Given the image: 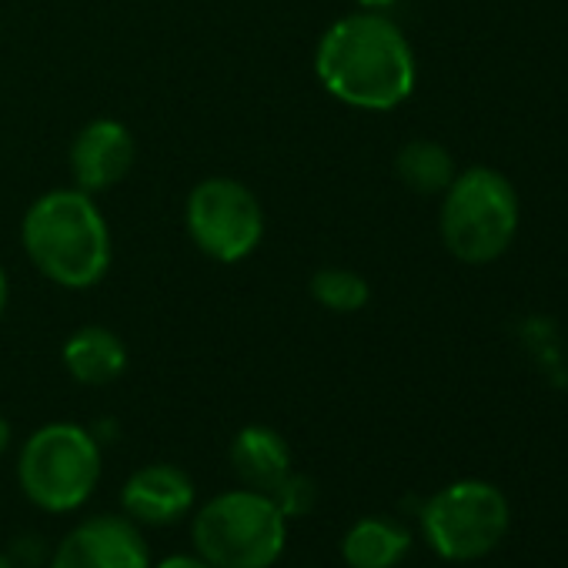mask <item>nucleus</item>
Here are the masks:
<instances>
[{"label": "nucleus", "instance_id": "obj_16", "mask_svg": "<svg viewBox=\"0 0 568 568\" xmlns=\"http://www.w3.org/2000/svg\"><path fill=\"white\" fill-rule=\"evenodd\" d=\"M271 498H274V505L284 511V518L288 515H302V511H308L312 508V501H315V488H312V481L305 478V475H288L284 478L274 491H271Z\"/></svg>", "mask_w": 568, "mask_h": 568}, {"label": "nucleus", "instance_id": "obj_17", "mask_svg": "<svg viewBox=\"0 0 568 568\" xmlns=\"http://www.w3.org/2000/svg\"><path fill=\"white\" fill-rule=\"evenodd\" d=\"M158 568H211V565L201 561V558H191V555H171V558H164Z\"/></svg>", "mask_w": 568, "mask_h": 568}, {"label": "nucleus", "instance_id": "obj_9", "mask_svg": "<svg viewBox=\"0 0 568 568\" xmlns=\"http://www.w3.org/2000/svg\"><path fill=\"white\" fill-rule=\"evenodd\" d=\"M138 144L121 121H91L71 144V174L81 191L94 194L114 187L134 168Z\"/></svg>", "mask_w": 568, "mask_h": 568}, {"label": "nucleus", "instance_id": "obj_14", "mask_svg": "<svg viewBox=\"0 0 568 568\" xmlns=\"http://www.w3.org/2000/svg\"><path fill=\"white\" fill-rule=\"evenodd\" d=\"M395 171L418 194H438V191H445L455 181V161H452V154L442 144L422 141V138L418 141H408L398 151Z\"/></svg>", "mask_w": 568, "mask_h": 568}, {"label": "nucleus", "instance_id": "obj_1", "mask_svg": "<svg viewBox=\"0 0 568 568\" xmlns=\"http://www.w3.org/2000/svg\"><path fill=\"white\" fill-rule=\"evenodd\" d=\"M322 88L358 111H392L415 88V54L382 14L362 11L335 21L315 51Z\"/></svg>", "mask_w": 568, "mask_h": 568}, {"label": "nucleus", "instance_id": "obj_11", "mask_svg": "<svg viewBox=\"0 0 568 568\" xmlns=\"http://www.w3.org/2000/svg\"><path fill=\"white\" fill-rule=\"evenodd\" d=\"M231 468L247 488L271 495L292 475V448L274 428L247 425L231 442Z\"/></svg>", "mask_w": 568, "mask_h": 568}, {"label": "nucleus", "instance_id": "obj_10", "mask_svg": "<svg viewBox=\"0 0 568 568\" xmlns=\"http://www.w3.org/2000/svg\"><path fill=\"white\" fill-rule=\"evenodd\" d=\"M121 505L131 521L154 528L174 525L194 505V481L178 465H148L124 481Z\"/></svg>", "mask_w": 568, "mask_h": 568}, {"label": "nucleus", "instance_id": "obj_13", "mask_svg": "<svg viewBox=\"0 0 568 568\" xmlns=\"http://www.w3.org/2000/svg\"><path fill=\"white\" fill-rule=\"evenodd\" d=\"M412 535L392 518H362L342 541V558L352 568H395L408 555Z\"/></svg>", "mask_w": 568, "mask_h": 568}, {"label": "nucleus", "instance_id": "obj_18", "mask_svg": "<svg viewBox=\"0 0 568 568\" xmlns=\"http://www.w3.org/2000/svg\"><path fill=\"white\" fill-rule=\"evenodd\" d=\"M8 445H11V425H8L4 415H0V455L8 452Z\"/></svg>", "mask_w": 568, "mask_h": 568}, {"label": "nucleus", "instance_id": "obj_7", "mask_svg": "<svg viewBox=\"0 0 568 568\" xmlns=\"http://www.w3.org/2000/svg\"><path fill=\"white\" fill-rule=\"evenodd\" d=\"M187 234L214 261L234 264L264 237V211L251 187L234 178H207L187 197Z\"/></svg>", "mask_w": 568, "mask_h": 568}, {"label": "nucleus", "instance_id": "obj_21", "mask_svg": "<svg viewBox=\"0 0 568 568\" xmlns=\"http://www.w3.org/2000/svg\"><path fill=\"white\" fill-rule=\"evenodd\" d=\"M0 568H14V565H11V558H4V555H0Z\"/></svg>", "mask_w": 568, "mask_h": 568}, {"label": "nucleus", "instance_id": "obj_15", "mask_svg": "<svg viewBox=\"0 0 568 568\" xmlns=\"http://www.w3.org/2000/svg\"><path fill=\"white\" fill-rule=\"evenodd\" d=\"M312 298L328 308V312H358L368 305L372 298V288H368V281L352 271V267H322L312 274Z\"/></svg>", "mask_w": 568, "mask_h": 568}, {"label": "nucleus", "instance_id": "obj_12", "mask_svg": "<svg viewBox=\"0 0 568 568\" xmlns=\"http://www.w3.org/2000/svg\"><path fill=\"white\" fill-rule=\"evenodd\" d=\"M64 368L81 385H111L128 368V348L111 328L84 325L64 342Z\"/></svg>", "mask_w": 568, "mask_h": 568}, {"label": "nucleus", "instance_id": "obj_19", "mask_svg": "<svg viewBox=\"0 0 568 568\" xmlns=\"http://www.w3.org/2000/svg\"><path fill=\"white\" fill-rule=\"evenodd\" d=\"M4 308H8V277L0 271V315H4Z\"/></svg>", "mask_w": 568, "mask_h": 568}, {"label": "nucleus", "instance_id": "obj_20", "mask_svg": "<svg viewBox=\"0 0 568 568\" xmlns=\"http://www.w3.org/2000/svg\"><path fill=\"white\" fill-rule=\"evenodd\" d=\"M365 8H385V4H392V0H362Z\"/></svg>", "mask_w": 568, "mask_h": 568}, {"label": "nucleus", "instance_id": "obj_4", "mask_svg": "<svg viewBox=\"0 0 568 568\" xmlns=\"http://www.w3.org/2000/svg\"><path fill=\"white\" fill-rule=\"evenodd\" d=\"M518 231V194L491 168H468L445 187L442 241L465 264H488Z\"/></svg>", "mask_w": 568, "mask_h": 568}, {"label": "nucleus", "instance_id": "obj_5", "mask_svg": "<svg viewBox=\"0 0 568 568\" xmlns=\"http://www.w3.org/2000/svg\"><path fill=\"white\" fill-rule=\"evenodd\" d=\"M24 495L44 511L81 508L101 481V448L81 425L54 422L38 428L18 458Z\"/></svg>", "mask_w": 568, "mask_h": 568}, {"label": "nucleus", "instance_id": "obj_3", "mask_svg": "<svg viewBox=\"0 0 568 568\" xmlns=\"http://www.w3.org/2000/svg\"><path fill=\"white\" fill-rule=\"evenodd\" d=\"M191 538L197 558L211 568H271L288 541V518L271 495L237 488L211 498L194 515Z\"/></svg>", "mask_w": 568, "mask_h": 568}, {"label": "nucleus", "instance_id": "obj_6", "mask_svg": "<svg viewBox=\"0 0 568 568\" xmlns=\"http://www.w3.org/2000/svg\"><path fill=\"white\" fill-rule=\"evenodd\" d=\"M422 531L442 558L475 561L505 538L508 501L488 481H455L428 498Z\"/></svg>", "mask_w": 568, "mask_h": 568}, {"label": "nucleus", "instance_id": "obj_8", "mask_svg": "<svg viewBox=\"0 0 568 568\" xmlns=\"http://www.w3.org/2000/svg\"><path fill=\"white\" fill-rule=\"evenodd\" d=\"M51 568H151V558L138 521L98 515L64 535Z\"/></svg>", "mask_w": 568, "mask_h": 568}, {"label": "nucleus", "instance_id": "obj_2", "mask_svg": "<svg viewBox=\"0 0 568 568\" xmlns=\"http://www.w3.org/2000/svg\"><path fill=\"white\" fill-rule=\"evenodd\" d=\"M21 241L34 267L61 288H91L111 267V231L81 187L41 194L21 224Z\"/></svg>", "mask_w": 568, "mask_h": 568}]
</instances>
